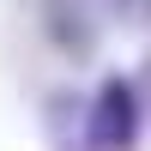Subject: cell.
Segmentation results:
<instances>
[{"label":"cell","mask_w":151,"mask_h":151,"mask_svg":"<svg viewBox=\"0 0 151 151\" xmlns=\"http://www.w3.org/2000/svg\"><path fill=\"white\" fill-rule=\"evenodd\" d=\"M139 133H145L139 85L109 73L91 91V151H139Z\"/></svg>","instance_id":"1"},{"label":"cell","mask_w":151,"mask_h":151,"mask_svg":"<svg viewBox=\"0 0 151 151\" xmlns=\"http://www.w3.org/2000/svg\"><path fill=\"white\" fill-rule=\"evenodd\" d=\"M36 115H42V145L48 151H91V91L55 85V91H42Z\"/></svg>","instance_id":"3"},{"label":"cell","mask_w":151,"mask_h":151,"mask_svg":"<svg viewBox=\"0 0 151 151\" xmlns=\"http://www.w3.org/2000/svg\"><path fill=\"white\" fill-rule=\"evenodd\" d=\"M139 103H145V115H151V55L139 60Z\"/></svg>","instance_id":"5"},{"label":"cell","mask_w":151,"mask_h":151,"mask_svg":"<svg viewBox=\"0 0 151 151\" xmlns=\"http://www.w3.org/2000/svg\"><path fill=\"white\" fill-rule=\"evenodd\" d=\"M36 24L60 60H73V67L97 60V42H103V6L97 0H36Z\"/></svg>","instance_id":"2"},{"label":"cell","mask_w":151,"mask_h":151,"mask_svg":"<svg viewBox=\"0 0 151 151\" xmlns=\"http://www.w3.org/2000/svg\"><path fill=\"white\" fill-rule=\"evenodd\" d=\"M103 12L121 30H151V0H103Z\"/></svg>","instance_id":"4"}]
</instances>
